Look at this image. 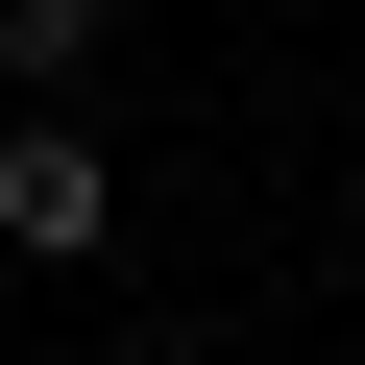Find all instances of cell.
<instances>
[{
    "label": "cell",
    "instance_id": "7a4b0ae2",
    "mask_svg": "<svg viewBox=\"0 0 365 365\" xmlns=\"http://www.w3.org/2000/svg\"><path fill=\"white\" fill-rule=\"evenodd\" d=\"M98 25H122V0H0V98H73V73H98Z\"/></svg>",
    "mask_w": 365,
    "mask_h": 365
},
{
    "label": "cell",
    "instance_id": "6da1fadb",
    "mask_svg": "<svg viewBox=\"0 0 365 365\" xmlns=\"http://www.w3.org/2000/svg\"><path fill=\"white\" fill-rule=\"evenodd\" d=\"M0 244H25V268H98V244H122V170L73 146V98L0 122Z\"/></svg>",
    "mask_w": 365,
    "mask_h": 365
}]
</instances>
